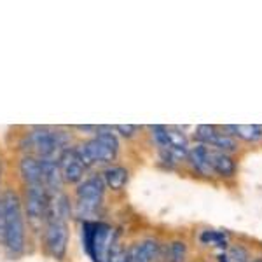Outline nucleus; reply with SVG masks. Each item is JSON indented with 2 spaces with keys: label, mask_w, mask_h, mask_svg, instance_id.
Segmentation results:
<instances>
[{
  "label": "nucleus",
  "mask_w": 262,
  "mask_h": 262,
  "mask_svg": "<svg viewBox=\"0 0 262 262\" xmlns=\"http://www.w3.org/2000/svg\"><path fill=\"white\" fill-rule=\"evenodd\" d=\"M116 129L119 131V133L122 135V137H133L135 133H137V126L133 124H117Z\"/></svg>",
  "instance_id": "obj_24"
},
{
  "label": "nucleus",
  "mask_w": 262,
  "mask_h": 262,
  "mask_svg": "<svg viewBox=\"0 0 262 262\" xmlns=\"http://www.w3.org/2000/svg\"><path fill=\"white\" fill-rule=\"evenodd\" d=\"M98 135H96V138H98L100 142H103L105 145L108 147V149H112L114 152L117 154V150H119V142H117V137L112 133L111 129L107 128H98Z\"/></svg>",
  "instance_id": "obj_19"
},
{
  "label": "nucleus",
  "mask_w": 262,
  "mask_h": 262,
  "mask_svg": "<svg viewBox=\"0 0 262 262\" xmlns=\"http://www.w3.org/2000/svg\"><path fill=\"white\" fill-rule=\"evenodd\" d=\"M84 245L95 262H108L114 247V229L107 224H84Z\"/></svg>",
  "instance_id": "obj_2"
},
{
  "label": "nucleus",
  "mask_w": 262,
  "mask_h": 262,
  "mask_svg": "<svg viewBox=\"0 0 262 262\" xmlns=\"http://www.w3.org/2000/svg\"><path fill=\"white\" fill-rule=\"evenodd\" d=\"M185 253H187V247L184 242H173L166 250L168 262H184Z\"/></svg>",
  "instance_id": "obj_17"
},
{
  "label": "nucleus",
  "mask_w": 262,
  "mask_h": 262,
  "mask_svg": "<svg viewBox=\"0 0 262 262\" xmlns=\"http://www.w3.org/2000/svg\"><path fill=\"white\" fill-rule=\"evenodd\" d=\"M75 154H77V158H79V161L82 163V166L84 168H90L93 166V159H91V156H90V152H88V147H86V143H81V145L75 149Z\"/></svg>",
  "instance_id": "obj_22"
},
{
  "label": "nucleus",
  "mask_w": 262,
  "mask_h": 262,
  "mask_svg": "<svg viewBox=\"0 0 262 262\" xmlns=\"http://www.w3.org/2000/svg\"><path fill=\"white\" fill-rule=\"evenodd\" d=\"M231 262H248V252L243 247L231 248Z\"/></svg>",
  "instance_id": "obj_23"
},
{
  "label": "nucleus",
  "mask_w": 262,
  "mask_h": 262,
  "mask_svg": "<svg viewBox=\"0 0 262 262\" xmlns=\"http://www.w3.org/2000/svg\"><path fill=\"white\" fill-rule=\"evenodd\" d=\"M212 168L215 173L222 177H232L236 171V163L226 152H212Z\"/></svg>",
  "instance_id": "obj_14"
},
{
  "label": "nucleus",
  "mask_w": 262,
  "mask_h": 262,
  "mask_svg": "<svg viewBox=\"0 0 262 262\" xmlns=\"http://www.w3.org/2000/svg\"><path fill=\"white\" fill-rule=\"evenodd\" d=\"M253 262H262V259H255V260H253Z\"/></svg>",
  "instance_id": "obj_27"
},
{
  "label": "nucleus",
  "mask_w": 262,
  "mask_h": 262,
  "mask_svg": "<svg viewBox=\"0 0 262 262\" xmlns=\"http://www.w3.org/2000/svg\"><path fill=\"white\" fill-rule=\"evenodd\" d=\"M75 128H77L79 131H88V133H93V131H96V129H98V128H96V126H82V124H77V126H75Z\"/></svg>",
  "instance_id": "obj_26"
},
{
  "label": "nucleus",
  "mask_w": 262,
  "mask_h": 262,
  "mask_svg": "<svg viewBox=\"0 0 262 262\" xmlns=\"http://www.w3.org/2000/svg\"><path fill=\"white\" fill-rule=\"evenodd\" d=\"M88 147V152H90L93 163H112L114 159H116V152H114L112 149H108L107 145H105L103 142H100L98 138H93V140H90L86 143Z\"/></svg>",
  "instance_id": "obj_12"
},
{
  "label": "nucleus",
  "mask_w": 262,
  "mask_h": 262,
  "mask_svg": "<svg viewBox=\"0 0 262 262\" xmlns=\"http://www.w3.org/2000/svg\"><path fill=\"white\" fill-rule=\"evenodd\" d=\"M189 159H191V164L196 168V171H200L201 175L210 177L213 173L212 168V152L208 150V147L203 145V143H198L196 147H192L189 150Z\"/></svg>",
  "instance_id": "obj_8"
},
{
  "label": "nucleus",
  "mask_w": 262,
  "mask_h": 262,
  "mask_svg": "<svg viewBox=\"0 0 262 262\" xmlns=\"http://www.w3.org/2000/svg\"><path fill=\"white\" fill-rule=\"evenodd\" d=\"M40 171H42V182L46 184V187L54 192L60 191L63 177H61V170H60V166H58V163L53 161V159H42Z\"/></svg>",
  "instance_id": "obj_9"
},
{
  "label": "nucleus",
  "mask_w": 262,
  "mask_h": 262,
  "mask_svg": "<svg viewBox=\"0 0 262 262\" xmlns=\"http://www.w3.org/2000/svg\"><path fill=\"white\" fill-rule=\"evenodd\" d=\"M48 192L44 185H28L27 189V215L32 222H39L48 215Z\"/></svg>",
  "instance_id": "obj_6"
},
{
  "label": "nucleus",
  "mask_w": 262,
  "mask_h": 262,
  "mask_svg": "<svg viewBox=\"0 0 262 262\" xmlns=\"http://www.w3.org/2000/svg\"><path fill=\"white\" fill-rule=\"evenodd\" d=\"M46 245L56 259H61L65 255L67 245H69V227H67L65 221L61 219L49 221L48 232H46Z\"/></svg>",
  "instance_id": "obj_4"
},
{
  "label": "nucleus",
  "mask_w": 262,
  "mask_h": 262,
  "mask_svg": "<svg viewBox=\"0 0 262 262\" xmlns=\"http://www.w3.org/2000/svg\"><path fill=\"white\" fill-rule=\"evenodd\" d=\"M128 180V171L121 166H111L103 173V182L114 191H121Z\"/></svg>",
  "instance_id": "obj_15"
},
{
  "label": "nucleus",
  "mask_w": 262,
  "mask_h": 262,
  "mask_svg": "<svg viewBox=\"0 0 262 262\" xmlns=\"http://www.w3.org/2000/svg\"><path fill=\"white\" fill-rule=\"evenodd\" d=\"M150 131H152V137H154L156 143L161 147L163 150H168L170 147V142H168V131L164 126H150Z\"/></svg>",
  "instance_id": "obj_20"
},
{
  "label": "nucleus",
  "mask_w": 262,
  "mask_h": 262,
  "mask_svg": "<svg viewBox=\"0 0 262 262\" xmlns=\"http://www.w3.org/2000/svg\"><path fill=\"white\" fill-rule=\"evenodd\" d=\"M203 245H213V247H226L227 245V234L226 232L217 231H205L201 234Z\"/></svg>",
  "instance_id": "obj_18"
},
{
  "label": "nucleus",
  "mask_w": 262,
  "mask_h": 262,
  "mask_svg": "<svg viewBox=\"0 0 262 262\" xmlns=\"http://www.w3.org/2000/svg\"><path fill=\"white\" fill-rule=\"evenodd\" d=\"M30 140L35 147V150L44 159H49L51 154H54L56 149H61L67 143V137H63L60 131H49V129H35L32 133Z\"/></svg>",
  "instance_id": "obj_5"
},
{
  "label": "nucleus",
  "mask_w": 262,
  "mask_h": 262,
  "mask_svg": "<svg viewBox=\"0 0 262 262\" xmlns=\"http://www.w3.org/2000/svg\"><path fill=\"white\" fill-rule=\"evenodd\" d=\"M224 131H227V135H236V137L243 138L247 142H257L262 138V126L259 124H227L224 126Z\"/></svg>",
  "instance_id": "obj_11"
},
{
  "label": "nucleus",
  "mask_w": 262,
  "mask_h": 262,
  "mask_svg": "<svg viewBox=\"0 0 262 262\" xmlns=\"http://www.w3.org/2000/svg\"><path fill=\"white\" fill-rule=\"evenodd\" d=\"M4 221H6V232L4 239L11 252L19 253L25 247V226H23V213H21L19 198L12 191L4 194Z\"/></svg>",
  "instance_id": "obj_1"
},
{
  "label": "nucleus",
  "mask_w": 262,
  "mask_h": 262,
  "mask_svg": "<svg viewBox=\"0 0 262 262\" xmlns=\"http://www.w3.org/2000/svg\"><path fill=\"white\" fill-rule=\"evenodd\" d=\"M4 232H6V221H4V205L0 201V234L4 236Z\"/></svg>",
  "instance_id": "obj_25"
},
{
  "label": "nucleus",
  "mask_w": 262,
  "mask_h": 262,
  "mask_svg": "<svg viewBox=\"0 0 262 262\" xmlns=\"http://www.w3.org/2000/svg\"><path fill=\"white\" fill-rule=\"evenodd\" d=\"M217 131L219 129L215 128V126L201 124V126H198V129H196V138L203 143V145H206V143L210 145V142H212V138L215 137V133H217Z\"/></svg>",
  "instance_id": "obj_21"
},
{
  "label": "nucleus",
  "mask_w": 262,
  "mask_h": 262,
  "mask_svg": "<svg viewBox=\"0 0 262 262\" xmlns=\"http://www.w3.org/2000/svg\"><path fill=\"white\" fill-rule=\"evenodd\" d=\"M105 182L100 175L91 177L90 180L82 182L77 189V205L81 213H93L98 210L103 200Z\"/></svg>",
  "instance_id": "obj_3"
},
{
  "label": "nucleus",
  "mask_w": 262,
  "mask_h": 262,
  "mask_svg": "<svg viewBox=\"0 0 262 262\" xmlns=\"http://www.w3.org/2000/svg\"><path fill=\"white\" fill-rule=\"evenodd\" d=\"M158 255H159V245L152 242V239L135 245L128 253L129 262H152Z\"/></svg>",
  "instance_id": "obj_10"
},
{
  "label": "nucleus",
  "mask_w": 262,
  "mask_h": 262,
  "mask_svg": "<svg viewBox=\"0 0 262 262\" xmlns=\"http://www.w3.org/2000/svg\"><path fill=\"white\" fill-rule=\"evenodd\" d=\"M19 170L28 185H40L42 184L40 161H37V159H33V158H23L21 159V164H19Z\"/></svg>",
  "instance_id": "obj_13"
},
{
  "label": "nucleus",
  "mask_w": 262,
  "mask_h": 262,
  "mask_svg": "<svg viewBox=\"0 0 262 262\" xmlns=\"http://www.w3.org/2000/svg\"><path fill=\"white\" fill-rule=\"evenodd\" d=\"M210 145L217 147L221 152H234L236 149H238V143H236V140L232 137H229L227 133H221V131H217L215 133V137L212 138V142H210Z\"/></svg>",
  "instance_id": "obj_16"
},
{
  "label": "nucleus",
  "mask_w": 262,
  "mask_h": 262,
  "mask_svg": "<svg viewBox=\"0 0 262 262\" xmlns=\"http://www.w3.org/2000/svg\"><path fill=\"white\" fill-rule=\"evenodd\" d=\"M61 177L63 180L70 182V184H75V182H81L82 177H84V166L82 163L79 161L77 154H75V150H70L67 149L65 152L61 154Z\"/></svg>",
  "instance_id": "obj_7"
}]
</instances>
